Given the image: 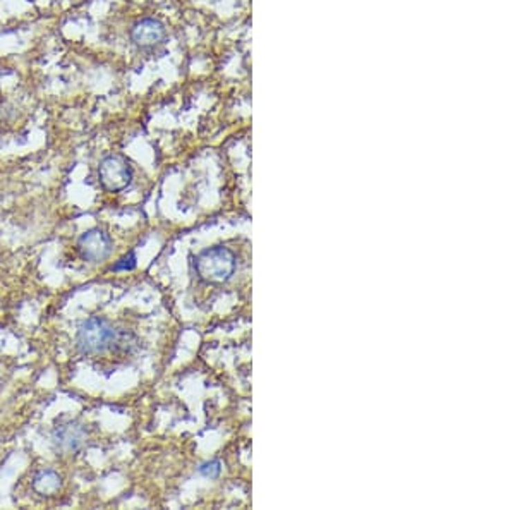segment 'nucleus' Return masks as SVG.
Masks as SVG:
<instances>
[{
  "label": "nucleus",
  "instance_id": "1",
  "mask_svg": "<svg viewBox=\"0 0 515 510\" xmlns=\"http://www.w3.org/2000/svg\"><path fill=\"white\" fill-rule=\"evenodd\" d=\"M236 255L225 246H213V248L205 249L196 256V262H194L198 278L212 285L229 282L236 273Z\"/></svg>",
  "mask_w": 515,
  "mask_h": 510
},
{
  "label": "nucleus",
  "instance_id": "2",
  "mask_svg": "<svg viewBox=\"0 0 515 510\" xmlns=\"http://www.w3.org/2000/svg\"><path fill=\"white\" fill-rule=\"evenodd\" d=\"M115 337L117 330L109 320L91 316L77 330V349L88 356L100 354L106 349H112Z\"/></svg>",
  "mask_w": 515,
  "mask_h": 510
},
{
  "label": "nucleus",
  "instance_id": "3",
  "mask_svg": "<svg viewBox=\"0 0 515 510\" xmlns=\"http://www.w3.org/2000/svg\"><path fill=\"white\" fill-rule=\"evenodd\" d=\"M133 177L134 172L129 160L119 153L103 156L98 165V181L109 192H120L127 189L133 183Z\"/></svg>",
  "mask_w": 515,
  "mask_h": 510
},
{
  "label": "nucleus",
  "instance_id": "4",
  "mask_svg": "<svg viewBox=\"0 0 515 510\" xmlns=\"http://www.w3.org/2000/svg\"><path fill=\"white\" fill-rule=\"evenodd\" d=\"M88 431L84 430L83 424L77 423H64L53 430L52 433V444L55 452H59L60 455H71L76 454L83 448V445L86 444Z\"/></svg>",
  "mask_w": 515,
  "mask_h": 510
},
{
  "label": "nucleus",
  "instance_id": "5",
  "mask_svg": "<svg viewBox=\"0 0 515 510\" xmlns=\"http://www.w3.org/2000/svg\"><path fill=\"white\" fill-rule=\"evenodd\" d=\"M77 251L81 258L90 263L103 262L112 253V239L102 229H90L77 241Z\"/></svg>",
  "mask_w": 515,
  "mask_h": 510
},
{
  "label": "nucleus",
  "instance_id": "6",
  "mask_svg": "<svg viewBox=\"0 0 515 510\" xmlns=\"http://www.w3.org/2000/svg\"><path fill=\"white\" fill-rule=\"evenodd\" d=\"M167 38V30L163 23H160L155 17H144L138 21L131 30V40L140 48H156L162 45Z\"/></svg>",
  "mask_w": 515,
  "mask_h": 510
},
{
  "label": "nucleus",
  "instance_id": "7",
  "mask_svg": "<svg viewBox=\"0 0 515 510\" xmlns=\"http://www.w3.org/2000/svg\"><path fill=\"white\" fill-rule=\"evenodd\" d=\"M62 488V477L52 469H41L33 477V490L41 497H53Z\"/></svg>",
  "mask_w": 515,
  "mask_h": 510
},
{
  "label": "nucleus",
  "instance_id": "8",
  "mask_svg": "<svg viewBox=\"0 0 515 510\" xmlns=\"http://www.w3.org/2000/svg\"><path fill=\"white\" fill-rule=\"evenodd\" d=\"M136 266V256L134 253H129L124 258H120L115 265L112 266V272H126V270H133Z\"/></svg>",
  "mask_w": 515,
  "mask_h": 510
},
{
  "label": "nucleus",
  "instance_id": "9",
  "mask_svg": "<svg viewBox=\"0 0 515 510\" xmlns=\"http://www.w3.org/2000/svg\"><path fill=\"white\" fill-rule=\"evenodd\" d=\"M220 471H222V467H220L218 461H209L200 467V473L206 477H216L220 474Z\"/></svg>",
  "mask_w": 515,
  "mask_h": 510
}]
</instances>
